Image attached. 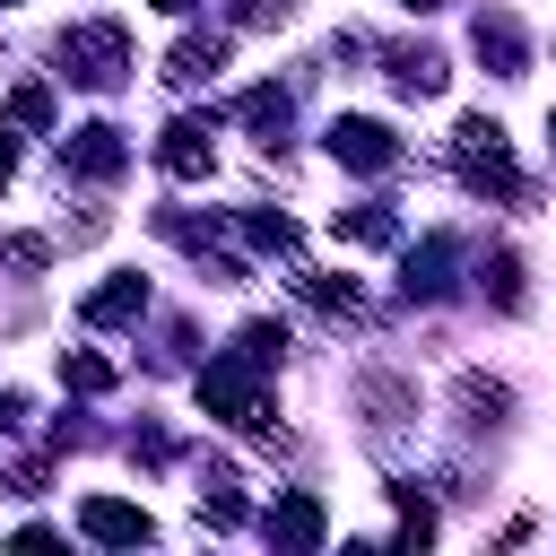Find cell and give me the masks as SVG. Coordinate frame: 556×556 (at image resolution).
<instances>
[{"label":"cell","instance_id":"1","mask_svg":"<svg viewBox=\"0 0 556 556\" xmlns=\"http://www.w3.org/2000/svg\"><path fill=\"white\" fill-rule=\"evenodd\" d=\"M52 61H61V78L70 87H122V70H130V35L113 26V17H78V26H61V43H52Z\"/></svg>","mask_w":556,"mask_h":556},{"label":"cell","instance_id":"2","mask_svg":"<svg viewBox=\"0 0 556 556\" xmlns=\"http://www.w3.org/2000/svg\"><path fill=\"white\" fill-rule=\"evenodd\" d=\"M261 374H269V365H252L243 348L217 356V365H200V408L226 417V426H252V434H261V426H269V382H261Z\"/></svg>","mask_w":556,"mask_h":556},{"label":"cell","instance_id":"3","mask_svg":"<svg viewBox=\"0 0 556 556\" xmlns=\"http://www.w3.org/2000/svg\"><path fill=\"white\" fill-rule=\"evenodd\" d=\"M452 148H460V174H469L478 191H504V200H521V174H513V148H504V122H486V113H469V122L452 130Z\"/></svg>","mask_w":556,"mask_h":556},{"label":"cell","instance_id":"4","mask_svg":"<svg viewBox=\"0 0 556 556\" xmlns=\"http://www.w3.org/2000/svg\"><path fill=\"white\" fill-rule=\"evenodd\" d=\"M330 156H339L348 174H391V165H400V139H391L382 122H365V113H339V122H330Z\"/></svg>","mask_w":556,"mask_h":556},{"label":"cell","instance_id":"5","mask_svg":"<svg viewBox=\"0 0 556 556\" xmlns=\"http://www.w3.org/2000/svg\"><path fill=\"white\" fill-rule=\"evenodd\" d=\"M469 52H478L495 78H530V43H521L513 9H478V17H469Z\"/></svg>","mask_w":556,"mask_h":556},{"label":"cell","instance_id":"6","mask_svg":"<svg viewBox=\"0 0 556 556\" xmlns=\"http://www.w3.org/2000/svg\"><path fill=\"white\" fill-rule=\"evenodd\" d=\"M78 530H87L96 547H148V539H156V521H148L139 504H122V495H87V504H78Z\"/></svg>","mask_w":556,"mask_h":556},{"label":"cell","instance_id":"7","mask_svg":"<svg viewBox=\"0 0 556 556\" xmlns=\"http://www.w3.org/2000/svg\"><path fill=\"white\" fill-rule=\"evenodd\" d=\"M61 165H70V174H87V182H113V174L130 165V148H122V130H113V122H87V130H70V139H61Z\"/></svg>","mask_w":556,"mask_h":556},{"label":"cell","instance_id":"8","mask_svg":"<svg viewBox=\"0 0 556 556\" xmlns=\"http://www.w3.org/2000/svg\"><path fill=\"white\" fill-rule=\"evenodd\" d=\"M156 165H165L174 182H208V165H217V139H208V122H165V139H156Z\"/></svg>","mask_w":556,"mask_h":556},{"label":"cell","instance_id":"9","mask_svg":"<svg viewBox=\"0 0 556 556\" xmlns=\"http://www.w3.org/2000/svg\"><path fill=\"white\" fill-rule=\"evenodd\" d=\"M139 313H148V278H139V269L104 278V287L78 304V321H87V330H122V321H139Z\"/></svg>","mask_w":556,"mask_h":556},{"label":"cell","instance_id":"10","mask_svg":"<svg viewBox=\"0 0 556 556\" xmlns=\"http://www.w3.org/2000/svg\"><path fill=\"white\" fill-rule=\"evenodd\" d=\"M269 539H278V547H321V539H330L321 495H278V504H269Z\"/></svg>","mask_w":556,"mask_h":556},{"label":"cell","instance_id":"11","mask_svg":"<svg viewBox=\"0 0 556 556\" xmlns=\"http://www.w3.org/2000/svg\"><path fill=\"white\" fill-rule=\"evenodd\" d=\"M235 113H243V130H252L261 148H287V122H295V104H287V87H252V96H243Z\"/></svg>","mask_w":556,"mask_h":556},{"label":"cell","instance_id":"12","mask_svg":"<svg viewBox=\"0 0 556 556\" xmlns=\"http://www.w3.org/2000/svg\"><path fill=\"white\" fill-rule=\"evenodd\" d=\"M208 70H226V35H182V43L165 52V78H174V87H200Z\"/></svg>","mask_w":556,"mask_h":556},{"label":"cell","instance_id":"13","mask_svg":"<svg viewBox=\"0 0 556 556\" xmlns=\"http://www.w3.org/2000/svg\"><path fill=\"white\" fill-rule=\"evenodd\" d=\"M382 61H391V87H400V96H443V52L400 43V52H382Z\"/></svg>","mask_w":556,"mask_h":556},{"label":"cell","instance_id":"14","mask_svg":"<svg viewBox=\"0 0 556 556\" xmlns=\"http://www.w3.org/2000/svg\"><path fill=\"white\" fill-rule=\"evenodd\" d=\"M443 269H452V235H426V243H417V252H408V278H400V287H408V295H426V304H434V295H443V287H452V278H443Z\"/></svg>","mask_w":556,"mask_h":556},{"label":"cell","instance_id":"15","mask_svg":"<svg viewBox=\"0 0 556 556\" xmlns=\"http://www.w3.org/2000/svg\"><path fill=\"white\" fill-rule=\"evenodd\" d=\"M61 391H78V400L113 391V356H96V348H70V356H61Z\"/></svg>","mask_w":556,"mask_h":556},{"label":"cell","instance_id":"16","mask_svg":"<svg viewBox=\"0 0 556 556\" xmlns=\"http://www.w3.org/2000/svg\"><path fill=\"white\" fill-rule=\"evenodd\" d=\"M339 235L348 243H400V217L382 200H365V208H339Z\"/></svg>","mask_w":556,"mask_h":556},{"label":"cell","instance_id":"17","mask_svg":"<svg viewBox=\"0 0 556 556\" xmlns=\"http://www.w3.org/2000/svg\"><path fill=\"white\" fill-rule=\"evenodd\" d=\"M9 130H52V87H9Z\"/></svg>","mask_w":556,"mask_h":556},{"label":"cell","instance_id":"18","mask_svg":"<svg viewBox=\"0 0 556 556\" xmlns=\"http://www.w3.org/2000/svg\"><path fill=\"white\" fill-rule=\"evenodd\" d=\"M478 278H486V295H495L504 313H521V252H486Z\"/></svg>","mask_w":556,"mask_h":556},{"label":"cell","instance_id":"19","mask_svg":"<svg viewBox=\"0 0 556 556\" xmlns=\"http://www.w3.org/2000/svg\"><path fill=\"white\" fill-rule=\"evenodd\" d=\"M304 295H313L321 313H339V321H356V313H365V295H356V287H339V278H313V269H304Z\"/></svg>","mask_w":556,"mask_h":556},{"label":"cell","instance_id":"20","mask_svg":"<svg viewBox=\"0 0 556 556\" xmlns=\"http://www.w3.org/2000/svg\"><path fill=\"white\" fill-rule=\"evenodd\" d=\"M243 235H252L261 252H295V226H287V217H269V208H243Z\"/></svg>","mask_w":556,"mask_h":556},{"label":"cell","instance_id":"21","mask_svg":"<svg viewBox=\"0 0 556 556\" xmlns=\"http://www.w3.org/2000/svg\"><path fill=\"white\" fill-rule=\"evenodd\" d=\"M235 348H243L252 365H278V348H287V330H278V321H243V339H235Z\"/></svg>","mask_w":556,"mask_h":556},{"label":"cell","instance_id":"22","mask_svg":"<svg viewBox=\"0 0 556 556\" xmlns=\"http://www.w3.org/2000/svg\"><path fill=\"white\" fill-rule=\"evenodd\" d=\"M0 261H9V269H43V235H17V243H0Z\"/></svg>","mask_w":556,"mask_h":556},{"label":"cell","instance_id":"23","mask_svg":"<svg viewBox=\"0 0 556 556\" xmlns=\"http://www.w3.org/2000/svg\"><path fill=\"white\" fill-rule=\"evenodd\" d=\"M26 434V391H0V443Z\"/></svg>","mask_w":556,"mask_h":556},{"label":"cell","instance_id":"24","mask_svg":"<svg viewBox=\"0 0 556 556\" xmlns=\"http://www.w3.org/2000/svg\"><path fill=\"white\" fill-rule=\"evenodd\" d=\"M235 17H243V26H287V0H243Z\"/></svg>","mask_w":556,"mask_h":556},{"label":"cell","instance_id":"25","mask_svg":"<svg viewBox=\"0 0 556 556\" xmlns=\"http://www.w3.org/2000/svg\"><path fill=\"white\" fill-rule=\"evenodd\" d=\"M9 174H17V130H0V191H9Z\"/></svg>","mask_w":556,"mask_h":556},{"label":"cell","instance_id":"26","mask_svg":"<svg viewBox=\"0 0 556 556\" xmlns=\"http://www.w3.org/2000/svg\"><path fill=\"white\" fill-rule=\"evenodd\" d=\"M156 9H165V17H191V9H200V0H156Z\"/></svg>","mask_w":556,"mask_h":556},{"label":"cell","instance_id":"27","mask_svg":"<svg viewBox=\"0 0 556 556\" xmlns=\"http://www.w3.org/2000/svg\"><path fill=\"white\" fill-rule=\"evenodd\" d=\"M400 9H417V17H426V9H443V0H400Z\"/></svg>","mask_w":556,"mask_h":556},{"label":"cell","instance_id":"28","mask_svg":"<svg viewBox=\"0 0 556 556\" xmlns=\"http://www.w3.org/2000/svg\"><path fill=\"white\" fill-rule=\"evenodd\" d=\"M547 139H556V113H547Z\"/></svg>","mask_w":556,"mask_h":556},{"label":"cell","instance_id":"29","mask_svg":"<svg viewBox=\"0 0 556 556\" xmlns=\"http://www.w3.org/2000/svg\"><path fill=\"white\" fill-rule=\"evenodd\" d=\"M0 9H17V0H0Z\"/></svg>","mask_w":556,"mask_h":556}]
</instances>
